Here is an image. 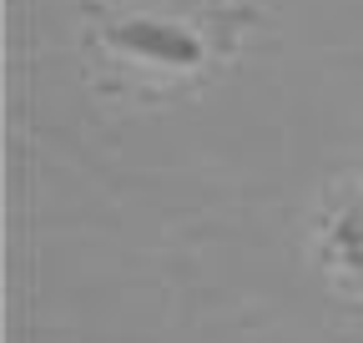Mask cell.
<instances>
[{"label": "cell", "mask_w": 363, "mask_h": 343, "mask_svg": "<svg viewBox=\"0 0 363 343\" xmlns=\"http://www.w3.org/2000/svg\"><path fill=\"white\" fill-rule=\"evenodd\" d=\"M318 257L323 268L343 283L363 293V187H348L333 197V207L318 223Z\"/></svg>", "instance_id": "obj_2"}, {"label": "cell", "mask_w": 363, "mask_h": 343, "mask_svg": "<svg viewBox=\"0 0 363 343\" xmlns=\"http://www.w3.org/2000/svg\"><path fill=\"white\" fill-rule=\"evenodd\" d=\"M86 66L111 96H172L222 76L257 30L247 0H81Z\"/></svg>", "instance_id": "obj_1"}]
</instances>
